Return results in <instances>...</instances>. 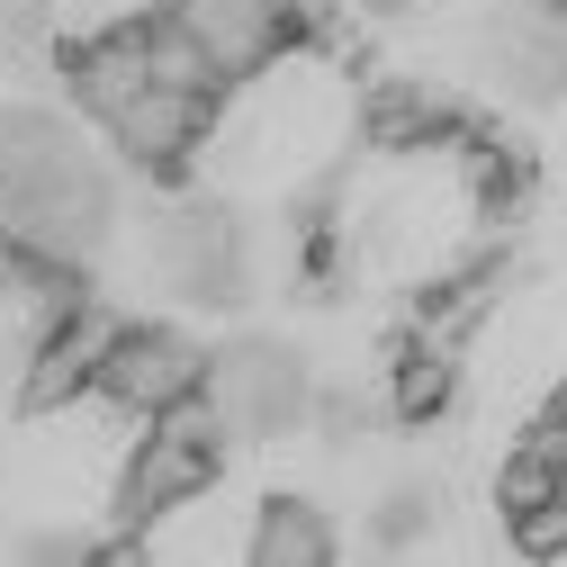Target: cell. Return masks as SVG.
<instances>
[{
  "label": "cell",
  "mask_w": 567,
  "mask_h": 567,
  "mask_svg": "<svg viewBox=\"0 0 567 567\" xmlns=\"http://www.w3.org/2000/svg\"><path fill=\"white\" fill-rule=\"evenodd\" d=\"M361 135V109H351L342 73L324 54H279L270 73L235 82V109L207 126L198 163H217L226 189H261V198H298L316 172L342 163V145Z\"/></svg>",
  "instance_id": "cell-1"
},
{
  "label": "cell",
  "mask_w": 567,
  "mask_h": 567,
  "mask_svg": "<svg viewBox=\"0 0 567 567\" xmlns=\"http://www.w3.org/2000/svg\"><path fill=\"white\" fill-rule=\"evenodd\" d=\"M154 270L189 307H244V298H261L270 244L235 217L226 198H181V207H163V226H154Z\"/></svg>",
  "instance_id": "cell-2"
},
{
  "label": "cell",
  "mask_w": 567,
  "mask_h": 567,
  "mask_svg": "<svg viewBox=\"0 0 567 567\" xmlns=\"http://www.w3.org/2000/svg\"><path fill=\"white\" fill-rule=\"evenodd\" d=\"M207 405H217L226 442H279L307 433L316 405V361L279 333H235L226 351H207Z\"/></svg>",
  "instance_id": "cell-3"
},
{
  "label": "cell",
  "mask_w": 567,
  "mask_h": 567,
  "mask_svg": "<svg viewBox=\"0 0 567 567\" xmlns=\"http://www.w3.org/2000/svg\"><path fill=\"white\" fill-rule=\"evenodd\" d=\"M217 468H226V423H217V405L189 396V405L154 414V433H135L109 514H117V523H154L163 505H181V495H207Z\"/></svg>",
  "instance_id": "cell-4"
},
{
  "label": "cell",
  "mask_w": 567,
  "mask_h": 567,
  "mask_svg": "<svg viewBox=\"0 0 567 567\" xmlns=\"http://www.w3.org/2000/svg\"><path fill=\"white\" fill-rule=\"evenodd\" d=\"M109 226H117V189L82 145L63 163H45L28 189L0 198V235L28 244V252H54V261H91L109 244Z\"/></svg>",
  "instance_id": "cell-5"
},
{
  "label": "cell",
  "mask_w": 567,
  "mask_h": 567,
  "mask_svg": "<svg viewBox=\"0 0 567 567\" xmlns=\"http://www.w3.org/2000/svg\"><path fill=\"white\" fill-rule=\"evenodd\" d=\"M163 10L207 45V63H217V82H252L270 73L279 54H298L316 37V10L307 0H163Z\"/></svg>",
  "instance_id": "cell-6"
},
{
  "label": "cell",
  "mask_w": 567,
  "mask_h": 567,
  "mask_svg": "<svg viewBox=\"0 0 567 567\" xmlns=\"http://www.w3.org/2000/svg\"><path fill=\"white\" fill-rule=\"evenodd\" d=\"M91 396H109V405L135 414V423H154V414L207 396V351H198L181 324H117V342H109Z\"/></svg>",
  "instance_id": "cell-7"
},
{
  "label": "cell",
  "mask_w": 567,
  "mask_h": 567,
  "mask_svg": "<svg viewBox=\"0 0 567 567\" xmlns=\"http://www.w3.org/2000/svg\"><path fill=\"white\" fill-rule=\"evenodd\" d=\"M495 523H505L514 549H532V558L567 549V405L495 468Z\"/></svg>",
  "instance_id": "cell-8"
},
{
  "label": "cell",
  "mask_w": 567,
  "mask_h": 567,
  "mask_svg": "<svg viewBox=\"0 0 567 567\" xmlns=\"http://www.w3.org/2000/svg\"><path fill=\"white\" fill-rule=\"evenodd\" d=\"M207 126H217V100H198V91H145L135 109L109 117V145L126 172H189L198 145H207Z\"/></svg>",
  "instance_id": "cell-9"
},
{
  "label": "cell",
  "mask_w": 567,
  "mask_h": 567,
  "mask_svg": "<svg viewBox=\"0 0 567 567\" xmlns=\"http://www.w3.org/2000/svg\"><path fill=\"white\" fill-rule=\"evenodd\" d=\"M486 73L523 109H567V37L532 10V0H514V10L486 28Z\"/></svg>",
  "instance_id": "cell-10"
},
{
  "label": "cell",
  "mask_w": 567,
  "mask_h": 567,
  "mask_svg": "<svg viewBox=\"0 0 567 567\" xmlns=\"http://www.w3.org/2000/svg\"><path fill=\"white\" fill-rule=\"evenodd\" d=\"M63 91H73L100 126L117 117V109H135L154 91V54H145V19H117V28H100V37H82L73 54H63Z\"/></svg>",
  "instance_id": "cell-11"
},
{
  "label": "cell",
  "mask_w": 567,
  "mask_h": 567,
  "mask_svg": "<svg viewBox=\"0 0 567 567\" xmlns=\"http://www.w3.org/2000/svg\"><path fill=\"white\" fill-rule=\"evenodd\" d=\"M109 342H117V316L82 307V316H63L37 351H28V370H19V396L28 405H82L100 388V361H109Z\"/></svg>",
  "instance_id": "cell-12"
},
{
  "label": "cell",
  "mask_w": 567,
  "mask_h": 567,
  "mask_svg": "<svg viewBox=\"0 0 567 567\" xmlns=\"http://www.w3.org/2000/svg\"><path fill=\"white\" fill-rule=\"evenodd\" d=\"M451 135H468V109L433 82H379L361 100V145L370 154H414V145H451Z\"/></svg>",
  "instance_id": "cell-13"
},
{
  "label": "cell",
  "mask_w": 567,
  "mask_h": 567,
  "mask_svg": "<svg viewBox=\"0 0 567 567\" xmlns=\"http://www.w3.org/2000/svg\"><path fill=\"white\" fill-rule=\"evenodd\" d=\"M333 558H342V532L316 495H261L252 505L244 567H333Z\"/></svg>",
  "instance_id": "cell-14"
},
{
  "label": "cell",
  "mask_w": 567,
  "mask_h": 567,
  "mask_svg": "<svg viewBox=\"0 0 567 567\" xmlns=\"http://www.w3.org/2000/svg\"><path fill=\"white\" fill-rule=\"evenodd\" d=\"M451 396H460V351L414 333L396 361H388V414H396V433H423V423H442Z\"/></svg>",
  "instance_id": "cell-15"
},
{
  "label": "cell",
  "mask_w": 567,
  "mask_h": 567,
  "mask_svg": "<svg viewBox=\"0 0 567 567\" xmlns=\"http://www.w3.org/2000/svg\"><path fill=\"white\" fill-rule=\"evenodd\" d=\"M388 396H370V388H316V405H307V433L333 451V460H361L379 433H388Z\"/></svg>",
  "instance_id": "cell-16"
},
{
  "label": "cell",
  "mask_w": 567,
  "mask_h": 567,
  "mask_svg": "<svg viewBox=\"0 0 567 567\" xmlns=\"http://www.w3.org/2000/svg\"><path fill=\"white\" fill-rule=\"evenodd\" d=\"M433 532H442V495L423 486V477H396L379 505H370V549L379 558H414Z\"/></svg>",
  "instance_id": "cell-17"
},
{
  "label": "cell",
  "mask_w": 567,
  "mask_h": 567,
  "mask_svg": "<svg viewBox=\"0 0 567 567\" xmlns=\"http://www.w3.org/2000/svg\"><path fill=\"white\" fill-rule=\"evenodd\" d=\"M145 54H154V82L163 91H198V100H226V82H217V63H207V45L172 19V10H154L145 19Z\"/></svg>",
  "instance_id": "cell-18"
},
{
  "label": "cell",
  "mask_w": 567,
  "mask_h": 567,
  "mask_svg": "<svg viewBox=\"0 0 567 567\" xmlns=\"http://www.w3.org/2000/svg\"><path fill=\"white\" fill-rule=\"evenodd\" d=\"M54 37V0H0V63H28Z\"/></svg>",
  "instance_id": "cell-19"
},
{
  "label": "cell",
  "mask_w": 567,
  "mask_h": 567,
  "mask_svg": "<svg viewBox=\"0 0 567 567\" xmlns=\"http://www.w3.org/2000/svg\"><path fill=\"white\" fill-rule=\"evenodd\" d=\"M109 540H91V532H73V523H63V532H28L19 540V558L28 567H82V558H100Z\"/></svg>",
  "instance_id": "cell-20"
},
{
  "label": "cell",
  "mask_w": 567,
  "mask_h": 567,
  "mask_svg": "<svg viewBox=\"0 0 567 567\" xmlns=\"http://www.w3.org/2000/svg\"><path fill=\"white\" fill-rule=\"evenodd\" d=\"M361 10H370V19H414L423 0H361Z\"/></svg>",
  "instance_id": "cell-21"
},
{
  "label": "cell",
  "mask_w": 567,
  "mask_h": 567,
  "mask_svg": "<svg viewBox=\"0 0 567 567\" xmlns=\"http://www.w3.org/2000/svg\"><path fill=\"white\" fill-rule=\"evenodd\" d=\"M109 10H126V0H109Z\"/></svg>",
  "instance_id": "cell-22"
},
{
  "label": "cell",
  "mask_w": 567,
  "mask_h": 567,
  "mask_svg": "<svg viewBox=\"0 0 567 567\" xmlns=\"http://www.w3.org/2000/svg\"><path fill=\"white\" fill-rule=\"evenodd\" d=\"M558 405H567V396H558Z\"/></svg>",
  "instance_id": "cell-23"
}]
</instances>
